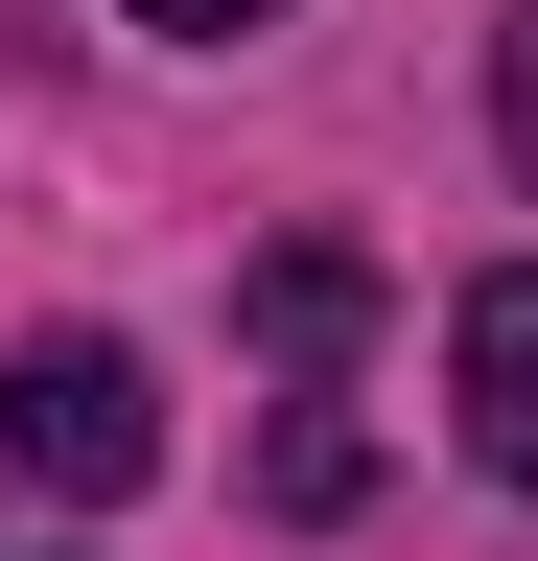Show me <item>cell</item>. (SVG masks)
<instances>
[{
    "mask_svg": "<svg viewBox=\"0 0 538 561\" xmlns=\"http://www.w3.org/2000/svg\"><path fill=\"white\" fill-rule=\"evenodd\" d=\"M0 445H24L47 491H94V515H117V491L164 468V375H141L117 328H47V351H0Z\"/></svg>",
    "mask_w": 538,
    "mask_h": 561,
    "instance_id": "6da1fadb",
    "label": "cell"
},
{
    "mask_svg": "<svg viewBox=\"0 0 538 561\" xmlns=\"http://www.w3.org/2000/svg\"><path fill=\"white\" fill-rule=\"evenodd\" d=\"M445 398H468V468L538 491V257H492V280L445 305Z\"/></svg>",
    "mask_w": 538,
    "mask_h": 561,
    "instance_id": "7a4b0ae2",
    "label": "cell"
},
{
    "mask_svg": "<svg viewBox=\"0 0 538 561\" xmlns=\"http://www.w3.org/2000/svg\"><path fill=\"white\" fill-rule=\"evenodd\" d=\"M352 328H375V280H352V257H282V280H257V351H305V375H328Z\"/></svg>",
    "mask_w": 538,
    "mask_h": 561,
    "instance_id": "3957f363",
    "label": "cell"
},
{
    "mask_svg": "<svg viewBox=\"0 0 538 561\" xmlns=\"http://www.w3.org/2000/svg\"><path fill=\"white\" fill-rule=\"evenodd\" d=\"M117 24H164V47H234V24H282V0H117Z\"/></svg>",
    "mask_w": 538,
    "mask_h": 561,
    "instance_id": "277c9868",
    "label": "cell"
},
{
    "mask_svg": "<svg viewBox=\"0 0 538 561\" xmlns=\"http://www.w3.org/2000/svg\"><path fill=\"white\" fill-rule=\"evenodd\" d=\"M492 117H515V164H538V0H515V47H492Z\"/></svg>",
    "mask_w": 538,
    "mask_h": 561,
    "instance_id": "5b68a950",
    "label": "cell"
}]
</instances>
